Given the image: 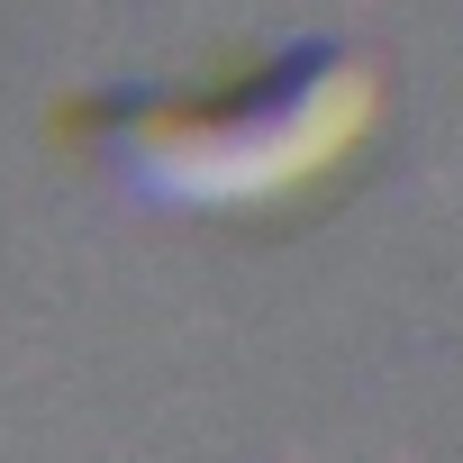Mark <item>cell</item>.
<instances>
[{
    "mask_svg": "<svg viewBox=\"0 0 463 463\" xmlns=\"http://www.w3.org/2000/svg\"><path fill=\"white\" fill-rule=\"evenodd\" d=\"M382 128V73L345 46H291L209 91H100L82 146L182 209H300Z\"/></svg>",
    "mask_w": 463,
    "mask_h": 463,
    "instance_id": "obj_1",
    "label": "cell"
}]
</instances>
